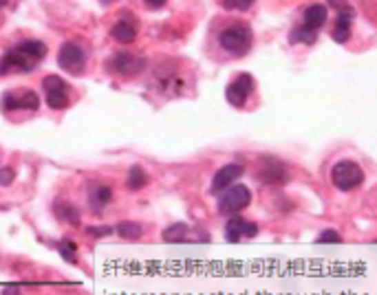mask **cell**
Returning a JSON list of instances; mask_svg holds the SVG:
<instances>
[{
  "instance_id": "cell-25",
  "label": "cell",
  "mask_w": 377,
  "mask_h": 295,
  "mask_svg": "<svg viewBox=\"0 0 377 295\" xmlns=\"http://www.w3.org/2000/svg\"><path fill=\"white\" fill-rule=\"evenodd\" d=\"M221 3L230 11H247L254 5V0H221Z\"/></svg>"
},
{
  "instance_id": "cell-8",
  "label": "cell",
  "mask_w": 377,
  "mask_h": 295,
  "mask_svg": "<svg viewBox=\"0 0 377 295\" xmlns=\"http://www.w3.org/2000/svg\"><path fill=\"white\" fill-rule=\"evenodd\" d=\"M252 203V192L245 185H232L227 187L218 199V212L221 214H238Z\"/></svg>"
},
{
  "instance_id": "cell-22",
  "label": "cell",
  "mask_w": 377,
  "mask_h": 295,
  "mask_svg": "<svg viewBox=\"0 0 377 295\" xmlns=\"http://www.w3.org/2000/svg\"><path fill=\"white\" fill-rule=\"evenodd\" d=\"M55 216L64 223L80 225V212H77L73 205H69V203H58V205H55Z\"/></svg>"
},
{
  "instance_id": "cell-26",
  "label": "cell",
  "mask_w": 377,
  "mask_h": 295,
  "mask_svg": "<svg viewBox=\"0 0 377 295\" xmlns=\"http://www.w3.org/2000/svg\"><path fill=\"white\" fill-rule=\"evenodd\" d=\"M14 181H16V170L14 167H9V165L0 167V185L9 187L11 183H14Z\"/></svg>"
},
{
  "instance_id": "cell-21",
  "label": "cell",
  "mask_w": 377,
  "mask_h": 295,
  "mask_svg": "<svg viewBox=\"0 0 377 295\" xmlns=\"http://www.w3.org/2000/svg\"><path fill=\"white\" fill-rule=\"evenodd\" d=\"M146 183H148L146 172H143L139 165H132L128 170V174H126V187L132 190V192H137V190H141Z\"/></svg>"
},
{
  "instance_id": "cell-7",
  "label": "cell",
  "mask_w": 377,
  "mask_h": 295,
  "mask_svg": "<svg viewBox=\"0 0 377 295\" xmlns=\"http://www.w3.org/2000/svg\"><path fill=\"white\" fill-rule=\"evenodd\" d=\"M58 64L60 69H64L66 73H73V75H80L84 71V64H86V51L84 47H80L77 42H64L60 51H58Z\"/></svg>"
},
{
  "instance_id": "cell-5",
  "label": "cell",
  "mask_w": 377,
  "mask_h": 295,
  "mask_svg": "<svg viewBox=\"0 0 377 295\" xmlns=\"http://www.w3.org/2000/svg\"><path fill=\"white\" fill-rule=\"evenodd\" d=\"M44 95H47V104L51 110H64L71 104L69 84L64 82L60 75H47L42 79Z\"/></svg>"
},
{
  "instance_id": "cell-14",
  "label": "cell",
  "mask_w": 377,
  "mask_h": 295,
  "mask_svg": "<svg viewBox=\"0 0 377 295\" xmlns=\"http://www.w3.org/2000/svg\"><path fill=\"white\" fill-rule=\"evenodd\" d=\"M121 18L115 22L113 27H110V38H113L115 42L119 44H130L135 42L137 38V22L135 18H132L130 11H126V14H119Z\"/></svg>"
},
{
  "instance_id": "cell-16",
  "label": "cell",
  "mask_w": 377,
  "mask_h": 295,
  "mask_svg": "<svg viewBox=\"0 0 377 295\" xmlns=\"http://www.w3.org/2000/svg\"><path fill=\"white\" fill-rule=\"evenodd\" d=\"M113 199V190L104 183H91L88 185V205L95 214H102V210L110 203Z\"/></svg>"
},
{
  "instance_id": "cell-28",
  "label": "cell",
  "mask_w": 377,
  "mask_h": 295,
  "mask_svg": "<svg viewBox=\"0 0 377 295\" xmlns=\"http://www.w3.org/2000/svg\"><path fill=\"white\" fill-rule=\"evenodd\" d=\"M143 3H146L150 9H159V7H163L165 3H168V0H143Z\"/></svg>"
},
{
  "instance_id": "cell-3",
  "label": "cell",
  "mask_w": 377,
  "mask_h": 295,
  "mask_svg": "<svg viewBox=\"0 0 377 295\" xmlns=\"http://www.w3.org/2000/svg\"><path fill=\"white\" fill-rule=\"evenodd\" d=\"M146 58L139 53H132V51H117L115 55H110L108 62L104 64V69L113 75H119V77H132L141 73L146 69Z\"/></svg>"
},
{
  "instance_id": "cell-24",
  "label": "cell",
  "mask_w": 377,
  "mask_h": 295,
  "mask_svg": "<svg viewBox=\"0 0 377 295\" xmlns=\"http://www.w3.org/2000/svg\"><path fill=\"white\" fill-rule=\"evenodd\" d=\"M325 243H334V245H340L342 243V236L336 232V230H325L316 238V245H325Z\"/></svg>"
},
{
  "instance_id": "cell-4",
  "label": "cell",
  "mask_w": 377,
  "mask_h": 295,
  "mask_svg": "<svg viewBox=\"0 0 377 295\" xmlns=\"http://www.w3.org/2000/svg\"><path fill=\"white\" fill-rule=\"evenodd\" d=\"M362 181H364V170L356 161H338L331 167V183L342 192L360 187Z\"/></svg>"
},
{
  "instance_id": "cell-1",
  "label": "cell",
  "mask_w": 377,
  "mask_h": 295,
  "mask_svg": "<svg viewBox=\"0 0 377 295\" xmlns=\"http://www.w3.org/2000/svg\"><path fill=\"white\" fill-rule=\"evenodd\" d=\"M44 58H47V44L42 40H22L0 58V75L31 73Z\"/></svg>"
},
{
  "instance_id": "cell-6",
  "label": "cell",
  "mask_w": 377,
  "mask_h": 295,
  "mask_svg": "<svg viewBox=\"0 0 377 295\" xmlns=\"http://www.w3.org/2000/svg\"><path fill=\"white\" fill-rule=\"evenodd\" d=\"M0 108L5 112L14 110H38L40 108V97L36 90L22 88V90H7L0 97Z\"/></svg>"
},
{
  "instance_id": "cell-12",
  "label": "cell",
  "mask_w": 377,
  "mask_h": 295,
  "mask_svg": "<svg viewBox=\"0 0 377 295\" xmlns=\"http://www.w3.org/2000/svg\"><path fill=\"white\" fill-rule=\"evenodd\" d=\"M256 234H258V225L249 223V221L241 218V216H232L225 225V241L232 243V245L241 243L243 238H254Z\"/></svg>"
},
{
  "instance_id": "cell-9",
  "label": "cell",
  "mask_w": 377,
  "mask_h": 295,
  "mask_svg": "<svg viewBox=\"0 0 377 295\" xmlns=\"http://www.w3.org/2000/svg\"><path fill=\"white\" fill-rule=\"evenodd\" d=\"M252 93H254V77L249 73H238L225 88L227 101L236 108L245 106V101L252 97Z\"/></svg>"
},
{
  "instance_id": "cell-13",
  "label": "cell",
  "mask_w": 377,
  "mask_h": 295,
  "mask_svg": "<svg viewBox=\"0 0 377 295\" xmlns=\"http://www.w3.org/2000/svg\"><path fill=\"white\" fill-rule=\"evenodd\" d=\"M243 176V165L241 163H227L218 170L212 179V185H210V194H223L227 187H232L234 181Z\"/></svg>"
},
{
  "instance_id": "cell-23",
  "label": "cell",
  "mask_w": 377,
  "mask_h": 295,
  "mask_svg": "<svg viewBox=\"0 0 377 295\" xmlns=\"http://www.w3.org/2000/svg\"><path fill=\"white\" fill-rule=\"evenodd\" d=\"M55 249H58L60 256L66 260V263L77 265V245L73 241H60V243H55Z\"/></svg>"
},
{
  "instance_id": "cell-20",
  "label": "cell",
  "mask_w": 377,
  "mask_h": 295,
  "mask_svg": "<svg viewBox=\"0 0 377 295\" xmlns=\"http://www.w3.org/2000/svg\"><path fill=\"white\" fill-rule=\"evenodd\" d=\"M318 40V31H314V29H309V27H305V25H300V27H296L292 33H289V42L292 44H314Z\"/></svg>"
},
{
  "instance_id": "cell-15",
  "label": "cell",
  "mask_w": 377,
  "mask_h": 295,
  "mask_svg": "<svg viewBox=\"0 0 377 295\" xmlns=\"http://www.w3.org/2000/svg\"><path fill=\"white\" fill-rule=\"evenodd\" d=\"M353 16H356V11L353 7H347L338 11V18H336V27L331 31V38H334L338 44H345L351 40V22H353Z\"/></svg>"
},
{
  "instance_id": "cell-10",
  "label": "cell",
  "mask_w": 377,
  "mask_h": 295,
  "mask_svg": "<svg viewBox=\"0 0 377 295\" xmlns=\"http://www.w3.org/2000/svg\"><path fill=\"white\" fill-rule=\"evenodd\" d=\"M258 179L267 185H283L289 181V172H287L285 163H281L274 156H263L261 167H258Z\"/></svg>"
},
{
  "instance_id": "cell-18",
  "label": "cell",
  "mask_w": 377,
  "mask_h": 295,
  "mask_svg": "<svg viewBox=\"0 0 377 295\" xmlns=\"http://www.w3.org/2000/svg\"><path fill=\"white\" fill-rule=\"evenodd\" d=\"M187 234H190V227L185 223H174L170 227H165L161 238L165 243H183V241H187Z\"/></svg>"
},
{
  "instance_id": "cell-17",
  "label": "cell",
  "mask_w": 377,
  "mask_h": 295,
  "mask_svg": "<svg viewBox=\"0 0 377 295\" xmlns=\"http://www.w3.org/2000/svg\"><path fill=\"white\" fill-rule=\"evenodd\" d=\"M327 18H329V9L325 5H309L305 9V20H303V25L309 27V29H314V31H320L325 25H327Z\"/></svg>"
},
{
  "instance_id": "cell-30",
  "label": "cell",
  "mask_w": 377,
  "mask_h": 295,
  "mask_svg": "<svg viewBox=\"0 0 377 295\" xmlns=\"http://www.w3.org/2000/svg\"><path fill=\"white\" fill-rule=\"evenodd\" d=\"M7 5V0H0V7H5Z\"/></svg>"
},
{
  "instance_id": "cell-27",
  "label": "cell",
  "mask_w": 377,
  "mask_h": 295,
  "mask_svg": "<svg viewBox=\"0 0 377 295\" xmlns=\"http://www.w3.org/2000/svg\"><path fill=\"white\" fill-rule=\"evenodd\" d=\"M84 232H86L88 236H93V238H102V236L113 234L115 230H113V227H106V225H97V227H86Z\"/></svg>"
},
{
  "instance_id": "cell-29",
  "label": "cell",
  "mask_w": 377,
  "mask_h": 295,
  "mask_svg": "<svg viewBox=\"0 0 377 295\" xmlns=\"http://www.w3.org/2000/svg\"><path fill=\"white\" fill-rule=\"evenodd\" d=\"M115 0H99V5H113Z\"/></svg>"
},
{
  "instance_id": "cell-2",
  "label": "cell",
  "mask_w": 377,
  "mask_h": 295,
  "mask_svg": "<svg viewBox=\"0 0 377 295\" xmlns=\"http://www.w3.org/2000/svg\"><path fill=\"white\" fill-rule=\"evenodd\" d=\"M218 44L232 58H245L254 44V33L245 22H234L218 33Z\"/></svg>"
},
{
  "instance_id": "cell-19",
  "label": "cell",
  "mask_w": 377,
  "mask_h": 295,
  "mask_svg": "<svg viewBox=\"0 0 377 295\" xmlns=\"http://www.w3.org/2000/svg\"><path fill=\"white\" fill-rule=\"evenodd\" d=\"M115 232H117L121 238H126V241H137V238L143 236V227H141L139 223L124 221V223L115 225Z\"/></svg>"
},
{
  "instance_id": "cell-11",
  "label": "cell",
  "mask_w": 377,
  "mask_h": 295,
  "mask_svg": "<svg viewBox=\"0 0 377 295\" xmlns=\"http://www.w3.org/2000/svg\"><path fill=\"white\" fill-rule=\"evenodd\" d=\"M154 86H157V90H159V93H163L165 97H174V95L183 93L185 79L172 66V69H168V71H157V73H154Z\"/></svg>"
}]
</instances>
